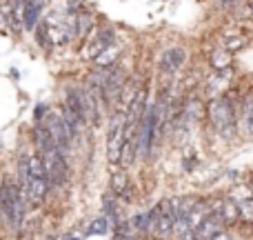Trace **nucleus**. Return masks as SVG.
Returning <instances> with one entry per match:
<instances>
[{
    "instance_id": "obj_1",
    "label": "nucleus",
    "mask_w": 253,
    "mask_h": 240,
    "mask_svg": "<svg viewBox=\"0 0 253 240\" xmlns=\"http://www.w3.org/2000/svg\"><path fill=\"white\" fill-rule=\"evenodd\" d=\"M238 105H240V94L233 87L222 96L207 100L205 120L218 138L233 140L240 136V131H238Z\"/></svg>"
},
{
    "instance_id": "obj_2",
    "label": "nucleus",
    "mask_w": 253,
    "mask_h": 240,
    "mask_svg": "<svg viewBox=\"0 0 253 240\" xmlns=\"http://www.w3.org/2000/svg\"><path fill=\"white\" fill-rule=\"evenodd\" d=\"M187 60H189V49L184 45H169V47L162 49L158 53V62H156L158 87H171V83L187 67Z\"/></svg>"
},
{
    "instance_id": "obj_3",
    "label": "nucleus",
    "mask_w": 253,
    "mask_h": 240,
    "mask_svg": "<svg viewBox=\"0 0 253 240\" xmlns=\"http://www.w3.org/2000/svg\"><path fill=\"white\" fill-rule=\"evenodd\" d=\"M25 207L27 198L22 196L18 183H4L0 189V211L9 220L11 227H20L25 220Z\"/></svg>"
},
{
    "instance_id": "obj_4",
    "label": "nucleus",
    "mask_w": 253,
    "mask_h": 240,
    "mask_svg": "<svg viewBox=\"0 0 253 240\" xmlns=\"http://www.w3.org/2000/svg\"><path fill=\"white\" fill-rule=\"evenodd\" d=\"M49 178H47V169L40 153L29 156V180H27V202L31 205H42L44 198L49 193Z\"/></svg>"
},
{
    "instance_id": "obj_5",
    "label": "nucleus",
    "mask_w": 253,
    "mask_h": 240,
    "mask_svg": "<svg viewBox=\"0 0 253 240\" xmlns=\"http://www.w3.org/2000/svg\"><path fill=\"white\" fill-rule=\"evenodd\" d=\"M118 40V31H116L114 25H96L91 29V34L83 40V49H80V56L83 60H89L91 62L96 56H100L107 47Z\"/></svg>"
},
{
    "instance_id": "obj_6",
    "label": "nucleus",
    "mask_w": 253,
    "mask_h": 240,
    "mask_svg": "<svg viewBox=\"0 0 253 240\" xmlns=\"http://www.w3.org/2000/svg\"><path fill=\"white\" fill-rule=\"evenodd\" d=\"M125 111L114 109L109 114V129H107V160L109 165H120V156H123L125 147Z\"/></svg>"
},
{
    "instance_id": "obj_7",
    "label": "nucleus",
    "mask_w": 253,
    "mask_h": 240,
    "mask_svg": "<svg viewBox=\"0 0 253 240\" xmlns=\"http://www.w3.org/2000/svg\"><path fill=\"white\" fill-rule=\"evenodd\" d=\"M44 169H47V178H49V187L60 189L67 185L69 178V165H67V156L60 149H53V151L44 153L42 156Z\"/></svg>"
},
{
    "instance_id": "obj_8",
    "label": "nucleus",
    "mask_w": 253,
    "mask_h": 240,
    "mask_svg": "<svg viewBox=\"0 0 253 240\" xmlns=\"http://www.w3.org/2000/svg\"><path fill=\"white\" fill-rule=\"evenodd\" d=\"M42 125L47 127L49 134L53 136V140H56V147L60 149L65 156H69V153H71V144H74L76 138L71 136V131L67 129V125H65V120H62L60 111H51V109H49V114L44 116Z\"/></svg>"
},
{
    "instance_id": "obj_9",
    "label": "nucleus",
    "mask_w": 253,
    "mask_h": 240,
    "mask_svg": "<svg viewBox=\"0 0 253 240\" xmlns=\"http://www.w3.org/2000/svg\"><path fill=\"white\" fill-rule=\"evenodd\" d=\"M173 227H175V214H173V205L171 198L158 202V218L153 225V234L151 236L156 240H169L173 238Z\"/></svg>"
},
{
    "instance_id": "obj_10",
    "label": "nucleus",
    "mask_w": 253,
    "mask_h": 240,
    "mask_svg": "<svg viewBox=\"0 0 253 240\" xmlns=\"http://www.w3.org/2000/svg\"><path fill=\"white\" fill-rule=\"evenodd\" d=\"M231 87H233V67H229V69L213 71L211 76H207L205 83H202V94H205V98L209 100V98L227 94Z\"/></svg>"
},
{
    "instance_id": "obj_11",
    "label": "nucleus",
    "mask_w": 253,
    "mask_h": 240,
    "mask_svg": "<svg viewBox=\"0 0 253 240\" xmlns=\"http://www.w3.org/2000/svg\"><path fill=\"white\" fill-rule=\"evenodd\" d=\"M238 131L245 138H253V89L240 94L238 105Z\"/></svg>"
},
{
    "instance_id": "obj_12",
    "label": "nucleus",
    "mask_w": 253,
    "mask_h": 240,
    "mask_svg": "<svg viewBox=\"0 0 253 240\" xmlns=\"http://www.w3.org/2000/svg\"><path fill=\"white\" fill-rule=\"evenodd\" d=\"M227 229L229 227L224 225V220L220 218V216L213 211V207H211V214L207 216V218L196 227V232H193V240H211V238L218 236V234L227 232Z\"/></svg>"
},
{
    "instance_id": "obj_13",
    "label": "nucleus",
    "mask_w": 253,
    "mask_h": 240,
    "mask_svg": "<svg viewBox=\"0 0 253 240\" xmlns=\"http://www.w3.org/2000/svg\"><path fill=\"white\" fill-rule=\"evenodd\" d=\"M111 193L123 202H133V185L126 171H118L111 176Z\"/></svg>"
},
{
    "instance_id": "obj_14",
    "label": "nucleus",
    "mask_w": 253,
    "mask_h": 240,
    "mask_svg": "<svg viewBox=\"0 0 253 240\" xmlns=\"http://www.w3.org/2000/svg\"><path fill=\"white\" fill-rule=\"evenodd\" d=\"M236 53H231L229 49H224L222 45H215L209 53H207V65L211 67V71H222L233 67V60H236Z\"/></svg>"
},
{
    "instance_id": "obj_15",
    "label": "nucleus",
    "mask_w": 253,
    "mask_h": 240,
    "mask_svg": "<svg viewBox=\"0 0 253 240\" xmlns=\"http://www.w3.org/2000/svg\"><path fill=\"white\" fill-rule=\"evenodd\" d=\"M31 136H34V144L38 147V153L40 156H44V153L53 151L56 147V140H53V136L49 134V129L42 125V122H36L34 129H31Z\"/></svg>"
},
{
    "instance_id": "obj_16",
    "label": "nucleus",
    "mask_w": 253,
    "mask_h": 240,
    "mask_svg": "<svg viewBox=\"0 0 253 240\" xmlns=\"http://www.w3.org/2000/svg\"><path fill=\"white\" fill-rule=\"evenodd\" d=\"M42 2L40 0H25L22 2V27L27 31H34L36 25L42 20Z\"/></svg>"
},
{
    "instance_id": "obj_17",
    "label": "nucleus",
    "mask_w": 253,
    "mask_h": 240,
    "mask_svg": "<svg viewBox=\"0 0 253 240\" xmlns=\"http://www.w3.org/2000/svg\"><path fill=\"white\" fill-rule=\"evenodd\" d=\"M123 56H125V47L120 45V40H116L111 47H107L105 51L93 58L91 62H93V67H114L123 60Z\"/></svg>"
},
{
    "instance_id": "obj_18",
    "label": "nucleus",
    "mask_w": 253,
    "mask_h": 240,
    "mask_svg": "<svg viewBox=\"0 0 253 240\" xmlns=\"http://www.w3.org/2000/svg\"><path fill=\"white\" fill-rule=\"evenodd\" d=\"M118 202H120V200H118V198H116L111 192L102 196V216H107V220L111 223V227H114V225H118L120 220H123Z\"/></svg>"
},
{
    "instance_id": "obj_19",
    "label": "nucleus",
    "mask_w": 253,
    "mask_h": 240,
    "mask_svg": "<svg viewBox=\"0 0 253 240\" xmlns=\"http://www.w3.org/2000/svg\"><path fill=\"white\" fill-rule=\"evenodd\" d=\"M249 43H251V40L247 38V36H242V34H233V36H222L218 45H222V47H224V49H229L231 53H238V51H242L245 47H249Z\"/></svg>"
},
{
    "instance_id": "obj_20",
    "label": "nucleus",
    "mask_w": 253,
    "mask_h": 240,
    "mask_svg": "<svg viewBox=\"0 0 253 240\" xmlns=\"http://www.w3.org/2000/svg\"><path fill=\"white\" fill-rule=\"evenodd\" d=\"M109 229H111V223L107 220V216H98V218H93L91 223H89L84 236H105Z\"/></svg>"
},
{
    "instance_id": "obj_21",
    "label": "nucleus",
    "mask_w": 253,
    "mask_h": 240,
    "mask_svg": "<svg viewBox=\"0 0 253 240\" xmlns=\"http://www.w3.org/2000/svg\"><path fill=\"white\" fill-rule=\"evenodd\" d=\"M47 114H49V105H44V102H38V105L34 107V120L36 122H42Z\"/></svg>"
},
{
    "instance_id": "obj_22",
    "label": "nucleus",
    "mask_w": 253,
    "mask_h": 240,
    "mask_svg": "<svg viewBox=\"0 0 253 240\" xmlns=\"http://www.w3.org/2000/svg\"><path fill=\"white\" fill-rule=\"evenodd\" d=\"M198 162H200V160H198L196 153H189V156L182 158V169H184V171H193V169L198 167Z\"/></svg>"
},
{
    "instance_id": "obj_23",
    "label": "nucleus",
    "mask_w": 253,
    "mask_h": 240,
    "mask_svg": "<svg viewBox=\"0 0 253 240\" xmlns=\"http://www.w3.org/2000/svg\"><path fill=\"white\" fill-rule=\"evenodd\" d=\"M83 9H84L83 0H67V13H78Z\"/></svg>"
},
{
    "instance_id": "obj_24",
    "label": "nucleus",
    "mask_w": 253,
    "mask_h": 240,
    "mask_svg": "<svg viewBox=\"0 0 253 240\" xmlns=\"http://www.w3.org/2000/svg\"><path fill=\"white\" fill-rule=\"evenodd\" d=\"M60 240H84V236L80 232H67V234H62Z\"/></svg>"
},
{
    "instance_id": "obj_25",
    "label": "nucleus",
    "mask_w": 253,
    "mask_h": 240,
    "mask_svg": "<svg viewBox=\"0 0 253 240\" xmlns=\"http://www.w3.org/2000/svg\"><path fill=\"white\" fill-rule=\"evenodd\" d=\"M245 9H247V16L253 20V0H245Z\"/></svg>"
},
{
    "instance_id": "obj_26",
    "label": "nucleus",
    "mask_w": 253,
    "mask_h": 240,
    "mask_svg": "<svg viewBox=\"0 0 253 240\" xmlns=\"http://www.w3.org/2000/svg\"><path fill=\"white\" fill-rule=\"evenodd\" d=\"M211 240H231V238H229V234H227V232H222V234H218V236L211 238Z\"/></svg>"
},
{
    "instance_id": "obj_27",
    "label": "nucleus",
    "mask_w": 253,
    "mask_h": 240,
    "mask_svg": "<svg viewBox=\"0 0 253 240\" xmlns=\"http://www.w3.org/2000/svg\"><path fill=\"white\" fill-rule=\"evenodd\" d=\"M149 240H151V238H149ZM153 240H156V238H153Z\"/></svg>"
},
{
    "instance_id": "obj_28",
    "label": "nucleus",
    "mask_w": 253,
    "mask_h": 240,
    "mask_svg": "<svg viewBox=\"0 0 253 240\" xmlns=\"http://www.w3.org/2000/svg\"><path fill=\"white\" fill-rule=\"evenodd\" d=\"M40 2H42V0H40Z\"/></svg>"
}]
</instances>
